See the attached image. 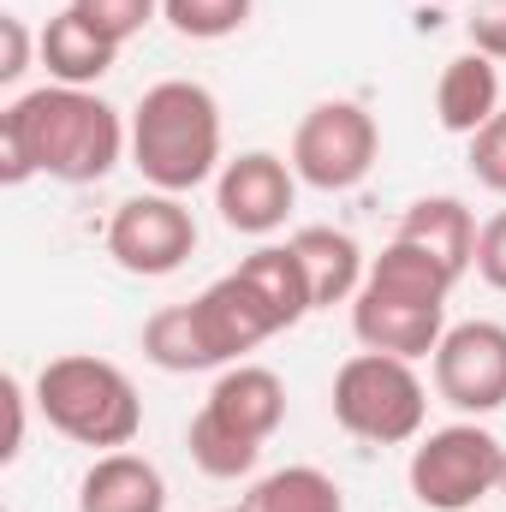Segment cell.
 Returning a JSON list of instances; mask_svg holds the SVG:
<instances>
[{"label": "cell", "instance_id": "cb8c5ba5", "mask_svg": "<svg viewBox=\"0 0 506 512\" xmlns=\"http://www.w3.org/2000/svg\"><path fill=\"white\" fill-rule=\"evenodd\" d=\"M30 54H42V36H30L18 12H0V84H18L30 72Z\"/></svg>", "mask_w": 506, "mask_h": 512}, {"label": "cell", "instance_id": "f546056e", "mask_svg": "<svg viewBox=\"0 0 506 512\" xmlns=\"http://www.w3.org/2000/svg\"><path fill=\"white\" fill-rule=\"evenodd\" d=\"M501 495H506V477H501Z\"/></svg>", "mask_w": 506, "mask_h": 512}, {"label": "cell", "instance_id": "8fae6325", "mask_svg": "<svg viewBox=\"0 0 506 512\" xmlns=\"http://www.w3.org/2000/svg\"><path fill=\"white\" fill-rule=\"evenodd\" d=\"M292 203H298V173H292V161L274 155V149H245V155H233V161L215 173V209H221V221H227L233 233H245V239L280 233L286 215H292Z\"/></svg>", "mask_w": 506, "mask_h": 512}, {"label": "cell", "instance_id": "ba28073f", "mask_svg": "<svg viewBox=\"0 0 506 512\" xmlns=\"http://www.w3.org/2000/svg\"><path fill=\"white\" fill-rule=\"evenodd\" d=\"M376 155H381L376 114H370L364 102L334 96V102H316V108L298 120L286 161H292L298 185L340 197V191H358V185L376 173Z\"/></svg>", "mask_w": 506, "mask_h": 512}, {"label": "cell", "instance_id": "7402d4cb", "mask_svg": "<svg viewBox=\"0 0 506 512\" xmlns=\"http://www.w3.org/2000/svg\"><path fill=\"white\" fill-rule=\"evenodd\" d=\"M66 6H72L78 18H90V24H96L108 42H120V48L161 18V0H66Z\"/></svg>", "mask_w": 506, "mask_h": 512}, {"label": "cell", "instance_id": "6da1fadb", "mask_svg": "<svg viewBox=\"0 0 506 512\" xmlns=\"http://www.w3.org/2000/svg\"><path fill=\"white\" fill-rule=\"evenodd\" d=\"M131 155V120L114 102L72 84L24 90L0 108V185H24L36 173L60 185H96Z\"/></svg>", "mask_w": 506, "mask_h": 512}, {"label": "cell", "instance_id": "44dd1931", "mask_svg": "<svg viewBox=\"0 0 506 512\" xmlns=\"http://www.w3.org/2000/svg\"><path fill=\"white\" fill-rule=\"evenodd\" d=\"M256 0H161V18L185 42H227L251 24Z\"/></svg>", "mask_w": 506, "mask_h": 512}, {"label": "cell", "instance_id": "ac0fdd59", "mask_svg": "<svg viewBox=\"0 0 506 512\" xmlns=\"http://www.w3.org/2000/svg\"><path fill=\"white\" fill-rule=\"evenodd\" d=\"M143 358L167 376H197V370H221L203 328H197V310L191 304H161L149 322H143Z\"/></svg>", "mask_w": 506, "mask_h": 512}, {"label": "cell", "instance_id": "8992f818", "mask_svg": "<svg viewBox=\"0 0 506 512\" xmlns=\"http://www.w3.org/2000/svg\"><path fill=\"white\" fill-rule=\"evenodd\" d=\"M334 423L352 435V441H370V447H405L423 435V417H429V387L417 376L411 358H387V352H352L340 370H334Z\"/></svg>", "mask_w": 506, "mask_h": 512}, {"label": "cell", "instance_id": "3957f363", "mask_svg": "<svg viewBox=\"0 0 506 512\" xmlns=\"http://www.w3.org/2000/svg\"><path fill=\"white\" fill-rule=\"evenodd\" d=\"M131 167L149 191L185 197L209 185L221 161V102L197 78H161L131 108Z\"/></svg>", "mask_w": 506, "mask_h": 512}, {"label": "cell", "instance_id": "5bb4252c", "mask_svg": "<svg viewBox=\"0 0 506 512\" xmlns=\"http://www.w3.org/2000/svg\"><path fill=\"white\" fill-rule=\"evenodd\" d=\"M286 245H292L298 268H304V286H310V304L316 310H334V304H352L358 298L370 262H364L352 233H340V227H298Z\"/></svg>", "mask_w": 506, "mask_h": 512}, {"label": "cell", "instance_id": "30bf717a", "mask_svg": "<svg viewBox=\"0 0 506 512\" xmlns=\"http://www.w3.org/2000/svg\"><path fill=\"white\" fill-rule=\"evenodd\" d=\"M435 399H447L459 417H489L506 405V328L501 322H453L429 358Z\"/></svg>", "mask_w": 506, "mask_h": 512}, {"label": "cell", "instance_id": "f1b7e54d", "mask_svg": "<svg viewBox=\"0 0 506 512\" xmlns=\"http://www.w3.org/2000/svg\"><path fill=\"white\" fill-rule=\"evenodd\" d=\"M423 6H453V0H423Z\"/></svg>", "mask_w": 506, "mask_h": 512}, {"label": "cell", "instance_id": "83f0119b", "mask_svg": "<svg viewBox=\"0 0 506 512\" xmlns=\"http://www.w3.org/2000/svg\"><path fill=\"white\" fill-rule=\"evenodd\" d=\"M221 512H251V501H245V507H221Z\"/></svg>", "mask_w": 506, "mask_h": 512}, {"label": "cell", "instance_id": "52a82bcc", "mask_svg": "<svg viewBox=\"0 0 506 512\" xmlns=\"http://www.w3.org/2000/svg\"><path fill=\"white\" fill-rule=\"evenodd\" d=\"M501 477H506V441L495 429H483L477 417L429 429L405 459V483H411L417 507L429 512H471L477 501L501 495Z\"/></svg>", "mask_w": 506, "mask_h": 512}, {"label": "cell", "instance_id": "2e32d148", "mask_svg": "<svg viewBox=\"0 0 506 512\" xmlns=\"http://www.w3.org/2000/svg\"><path fill=\"white\" fill-rule=\"evenodd\" d=\"M42 66H48V84H72V90H96L108 72H114V60H120V42H108L90 18H78L72 6H60L48 24H42V54H36Z\"/></svg>", "mask_w": 506, "mask_h": 512}, {"label": "cell", "instance_id": "603a6c76", "mask_svg": "<svg viewBox=\"0 0 506 512\" xmlns=\"http://www.w3.org/2000/svg\"><path fill=\"white\" fill-rule=\"evenodd\" d=\"M465 161H471V179H477L483 191L506 197V108L477 131V137H465Z\"/></svg>", "mask_w": 506, "mask_h": 512}, {"label": "cell", "instance_id": "9c48e42d", "mask_svg": "<svg viewBox=\"0 0 506 512\" xmlns=\"http://www.w3.org/2000/svg\"><path fill=\"white\" fill-rule=\"evenodd\" d=\"M197 251V221L185 209V197L167 191H137L108 215V256L137 274V280H167L179 274Z\"/></svg>", "mask_w": 506, "mask_h": 512}, {"label": "cell", "instance_id": "277c9868", "mask_svg": "<svg viewBox=\"0 0 506 512\" xmlns=\"http://www.w3.org/2000/svg\"><path fill=\"white\" fill-rule=\"evenodd\" d=\"M280 423H286V382L268 364H227L209 387L203 411L185 429L191 465L215 483H239V477L256 471L262 441Z\"/></svg>", "mask_w": 506, "mask_h": 512}, {"label": "cell", "instance_id": "e0dca14e", "mask_svg": "<svg viewBox=\"0 0 506 512\" xmlns=\"http://www.w3.org/2000/svg\"><path fill=\"white\" fill-rule=\"evenodd\" d=\"M393 239L429 251L435 262H447V268L465 280L471 262H477V215H471L459 197H417V203L399 215V233H393Z\"/></svg>", "mask_w": 506, "mask_h": 512}, {"label": "cell", "instance_id": "4fadbf2b", "mask_svg": "<svg viewBox=\"0 0 506 512\" xmlns=\"http://www.w3.org/2000/svg\"><path fill=\"white\" fill-rule=\"evenodd\" d=\"M501 114V66L477 48L453 54L435 78V120L447 137H477Z\"/></svg>", "mask_w": 506, "mask_h": 512}, {"label": "cell", "instance_id": "ffe728a7", "mask_svg": "<svg viewBox=\"0 0 506 512\" xmlns=\"http://www.w3.org/2000/svg\"><path fill=\"white\" fill-rule=\"evenodd\" d=\"M239 268L251 274V286L274 304V316H280L286 328H298V322L316 310V304H310V286H304V268H298V256H292V245H256Z\"/></svg>", "mask_w": 506, "mask_h": 512}, {"label": "cell", "instance_id": "5b68a950", "mask_svg": "<svg viewBox=\"0 0 506 512\" xmlns=\"http://www.w3.org/2000/svg\"><path fill=\"white\" fill-rule=\"evenodd\" d=\"M36 411L48 417L54 435L78 441V447H96V453H114L131 447L137 429H143V399L120 364L96 358V352H66V358H48L36 370L30 387Z\"/></svg>", "mask_w": 506, "mask_h": 512}, {"label": "cell", "instance_id": "4316f807", "mask_svg": "<svg viewBox=\"0 0 506 512\" xmlns=\"http://www.w3.org/2000/svg\"><path fill=\"white\" fill-rule=\"evenodd\" d=\"M30 405H36V399L24 393V382H18V376H6V417H12V429H6V447H0V459H6V465L24 453V411H30Z\"/></svg>", "mask_w": 506, "mask_h": 512}, {"label": "cell", "instance_id": "7a4b0ae2", "mask_svg": "<svg viewBox=\"0 0 506 512\" xmlns=\"http://www.w3.org/2000/svg\"><path fill=\"white\" fill-rule=\"evenodd\" d=\"M459 274L429 251L387 239L381 256H370V274L352 298V334L364 352L387 358H435L441 334H447V298H453Z\"/></svg>", "mask_w": 506, "mask_h": 512}, {"label": "cell", "instance_id": "484cf974", "mask_svg": "<svg viewBox=\"0 0 506 512\" xmlns=\"http://www.w3.org/2000/svg\"><path fill=\"white\" fill-rule=\"evenodd\" d=\"M471 268L483 274V286L506 292V209L477 227V262H471Z\"/></svg>", "mask_w": 506, "mask_h": 512}, {"label": "cell", "instance_id": "9a60e30c", "mask_svg": "<svg viewBox=\"0 0 506 512\" xmlns=\"http://www.w3.org/2000/svg\"><path fill=\"white\" fill-rule=\"evenodd\" d=\"M78 512H167V477L155 471V459L131 447L96 453V465L78 483Z\"/></svg>", "mask_w": 506, "mask_h": 512}, {"label": "cell", "instance_id": "d6986e66", "mask_svg": "<svg viewBox=\"0 0 506 512\" xmlns=\"http://www.w3.org/2000/svg\"><path fill=\"white\" fill-rule=\"evenodd\" d=\"M251 512H346V489L322 465H280L251 489Z\"/></svg>", "mask_w": 506, "mask_h": 512}, {"label": "cell", "instance_id": "d4e9b609", "mask_svg": "<svg viewBox=\"0 0 506 512\" xmlns=\"http://www.w3.org/2000/svg\"><path fill=\"white\" fill-rule=\"evenodd\" d=\"M465 36L477 54H489L495 66H506V0H477L465 18Z\"/></svg>", "mask_w": 506, "mask_h": 512}, {"label": "cell", "instance_id": "7c38bea8", "mask_svg": "<svg viewBox=\"0 0 506 512\" xmlns=\"http://www.w3.org/2000/svg\"><path fill=\"white\" fill-rule=\"evenodd\" d=\"M191 310H197V328H203V340H209V352H215L221 370H227V364H245V352H256L262 340L286 334V322L274 316V304L251 286L245 268H233V274H221L215 286H203V292L191 298Z\"/></svg>", "mask_w": 506, "mask_h": 512}]
</instances>
